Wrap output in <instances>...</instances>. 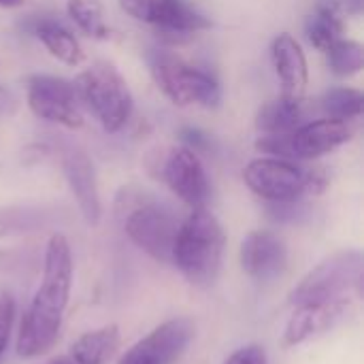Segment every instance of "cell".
<instances>
[{"label":"cell","mask_w":364,"mask_h":364,"mask_svg":"<svg viewBox=\"0 0 364 364\" xmlns=\"http://www.w3.org/2000/svg\"><path fill=\"white\" fill-rule=\"evenodd\" d=\"M47 213L30 205H9L0 207V239L19 237L38 230L45 224Z\"/></svg>","instance_id":"7402d4cb"},{"label":"cell","mask_w":364,"mask_h":364,"mask_svg":"<svg viewBox=\"0 0 364 364\" xmlns=\"http://www.w3.org/2000/svg\"><path fill=\"white\" fill-rule=\"evenodd\" d=\"M28 107L30 111L49 124L79 130L83 126V107L77 98L73 81L53 75H32L28 79Z\"/></svg>","instance_id":"ba28073f"},{"label":"cell","mask_w":364,"mask_h":364,"mask_svg":"<svg viewBox=\"0 0 364 364\" xmlns=\"http://www.w3.org/2000/svg\"><path fill=\"white\" fill-rule=\"evenodd\" d=\"M45 364H75L70 358H53V360H49V363Z\"/></svg>","instance_id":"1f68e13d"},{"label":"cell","mask_w":364,"mask_h":364,"mask_svg":"<svg viewBox=\"0 0 364 364\" xmlns=\"http://www.w3.org/2000/svg\"><path fill=\"white\" fill-rule=\"evenodd\" d=\"M62 168H64V177L70 188V194H73L85 224L96 226L102 215V203H100L94 162L90 160V156L85 151L75 149L64 156Z\"/></svg>","instance_id":"9a60e30c"},{"label":"cell","mask_w":364,"mask_h":364,"mask_svg":"<svg viewBox=\"0 0 364 364\" xmlns=\"http://www.w3.org/2000/svg\"><path fill=\"white\" fill-rule=\"evenodd\" d=\"M324 117L350 122L363 115L364 96L356 87H333L320 100Z\"/></svg>","instance_id":"603a6c76"},{"label":"cell","mask_w":364,"mask_h":364,"mask_svg":"<svg viewBox=\"0 0 364 364\" xmlns=\"http://www.w3.org/2000/svg\"><path fill=\"white\" fill-rule=\"evenodd\" d=\"M162 177L166 186L171 188V192L179 200H183L188 207L192 209L207 207L209 196H211V186H209V179H207V173L198 154H194L192 149L183 145L171 149L164 162Z\"/></svg>","instance_id":"30bf717a"},{"label":"cell","mask_w":364,"mask_h":364,"mask_svg":"<svg viewBox=\"0 0 364 364\" xmlns=\"http://www.w3.org/2000/svg\"><path fill=\"white\" fill-rule=\"evenodd\" d=\"M364 258L358 250H343L324 258L290 292V305H311L363 294Z\"/></svg>","instance_id":"5b68a950"},{"label":"cell","mask_w":364,"mask_h":364,"mask_svg":"<svg viewBox=\"0 0 364 364\" xmlns=\"http://www.w3.org/2000/svg\"><path fill=\"white\" fill-rule=\"evenodd\" d=\"M179 141L183 147L192 149L194 154H209L211 149V139L207 132H203L200 128H194V126H183L179 130Z\"/></svg>","instance_id":"4316f807"},{"label":"cell","mask_w":364,"mask_h":364,"mask_svg":"<svg viewBox=\"0 0 364 364\" xmlns=\"http://www.w3.org/2000/svg\"><path fill=\"white\" fill-rule=\"evenodd\" d=\"M73 87L77 92L81 107H85L100 122L105 132H119L132 117V92L128 87V81L113 62H92L75 77Z\"/></svg>","instance_id":"3957f363"},{"label":"cell","mask_w":364,"mask_h":364,"mask_svg":"<svg viewBox=\"0 0 364 364\" xmlns=\"http://www.w3.org/2000/svg\"><path fill=\"white\" fill-rule=\"evenodd\" d=\"M124 207V232L128 239L158 262L173 264V250L179 232L177 218L145 194H128Z\"/></svg>","instance_id":"8992f818"},{"label":"cell","mask_w":364,"mask_h":364,"mask_svg":"<svg viewBox=\"0 0 364 364\" xmlns=\"http://www.w3.org/2000/svg\"><path fill=\"white\" fill-rule=\"evenodd\" d=\"M348 311H350V299L294 307V314L284 331V346L296 348L328 333L348 316Z\"/></svg>","instance_id":"4fadbf2b"},{"label":"cell","mask_w":364,"mask_h":364,"mask_svg":"<svg viewBox=\"0 0 364 364\" xmlns=\"http://www.w3.org/2000/svg\"><path fill=\"white\" fill-rule=\"evenodd\" d=\"M339 2H341L343 13L354 15V17H360V15H363L364 0H339Z\"/></svg>","instance_id":"f546056e"},{"label":"cell","mask_w":364,"mask_h":364,"mask_svg":"<svg viewBox=\"0 0 364 364\" xmlns=\"http://www.w3.org/2000/svg\"><path fill=\"white\" fill-rule=\"evenodd\" d=\"M354 136V130L350 122H339L331 117L314 119L303 126H299L294 132L288 134V149L290 160H316L326 154H333L335 149L350 143Z\"/></svg>","instance_id":"8fae6325"},{"label":"cell","mask_w":364,"mask_h":364,"mask_svg":"<svg viewBox=\"0 0 364 364\" xmlns=\"http://www.w3.org/2000/svg\"><path fill=\"white\" fill-rule=\"evenodd\" d=\"M119 348V328L115 324L90 331L70 346L75 364H107Z\"/></svg>","instance_id":"d6986e66"},{"label":"cell","mask_w":364,"mask_h":364,"mask_svg":"<svg viewBox=\"0 0 364 364\" xmlns=\"http://www.w3.org/2000/svg\"><path fill=\"white\" fill-rule=\"evenodd\" d=\"M19 267V254L15 250H0V273L13 271Z\"/></svg>","instance_id":"f1b7e54d"},{"label":"cell","mask_w":364,"mask_h":364,"mask_svg":"<svg viewBox=\"0 0 364 364\" xmlns=\"http://www.w3.org/2000/svg\"><path fill=\"white\" fill-rule=\"evenodd\" d=\"M13 322H15V299L11 294H4L0 299V358L9 346Z\"/></svg>","instance_id":"484cf974"},{"label":"cell","mask_w":364,"mask_h":364,"mask_svg":"<svg viewBox=\"0 0 364 364\" xmlns=\"http://www.w3.org/2000/svg\"><path fill=\"white\" fill-rule=\"evenodd\" d=\"M328 68L333 75L348 79L358 75L364 68V47L358 41L352 38H339L328 51Z\"/></svg>","instance_id":"d4e9b609"},{"label":"cell","mask_w":364,"mask_h":364,"mask_svg":"<svg viewBox=\"0 0 364 364\" xmlns=\"http://www.w3.org/2000/svg\"><path fill=\"white\" fill-rule=\"evenodd\" d=\"M21 4H23V0H0V6L2 9H17Z\"/></svg>","instance_id":"4dcf8cb0"},{"label":"cell","mask_w":364,"mask_h":364,"mask_svg":"<svg viewBox=\"0 0 364 364\" xmlns=\"http://www.w3.org/2000/svg\"><path fill=\"white\" fill-rule=\"evenodd\" d=\"M119 6L132 19L158 28L171 43L211 28V19L188 0H119Z\"/></svg>","instance_id":"52a82bcc"},{"label":"cell","mask_w":364,"mask_h":364,"mask_svg":"<svg viewBox=\"0 0 364 364\" xmlns=\"http://www.w3.org/2000/svg\"><path fill=\"white\" fill-rule=\"evenodd\" d=\"M194 322L175 318L136 341L117 364H173L194 339Z\"/></svg>","instance_id":"9c48e42d"},{"label":"cell","mask_w":364,"mask_h":364,"mask_svg":"<svg viewBox=\"0 0 364 364\" xmlns=\"http://www.w3.org/2000/svg\"><path fill=\"white\" fill-rule=\"evenodd\" d=\"M145 60L154 83L164 98H168L175 107H188L190 100L186 94V70L190 64L166 49H149Z\"/></svg>","instance_id":"2e32d148"},{"label":"cell","mask_w":364,"mask_h":364,"mask_svg":"<svg viewBox=\"0 0 364 364\" xmlns=\"http://www.w3.org/2000/svg\"><path fill=\"white\" fill-rule=\"evenodd\" d=\"M224 364H269V356L260 346H245L237 350Z\"/></svg>","instance_id":"83f0119b"},{"label":"cell","mask_w":364,"mask_h":364,"mask_svg":"<svg viewBox=\"0 0 364 364\" xmlns=\"http://www.w3.org/2000/svg\"><path fill=\"white\" fill-rule=\"evenodd\" d=\"M343 15L339 0H316L314 11L305 19V36L311 47L326 53L339 38H343Z\"/></svg>","instance_id":"ac0fdd59"},{"label":"cell","mask_w":364,"mask_h":364,"mask_svg":"<svg viewBox=\"0 0 364 364\" xmlns=\"http://www.w3.org/2000/svg\"><path fill=\"white\" fill-rule=\"evenodd\" d=\"M303 100L275 98L264 102L256 115V128L260 134H288L303 126Z\"/></svg>","instance_id":"ffe728a7"},{"label":"cell","mask_w":364,"mask_h":364,"mask_svg":"<svg viewBox=\"0 0 364 364\" xmlns=\"http://www.w3.org/2000/svg\"><path fill=\"white\" fill-rule=\"evenodd\" d=\"M186 94L190 105H200L205 109H218L222 102V87L218 79L196 66L186 70Z\"/></svg>","instance_id":"cb8c5ba5"},{"label":"cell","mask_w":364,"mask_h":364,"mask_svg":"<svg viewBox=\"0 0 364 364\" xmlns=\"http://www.w3.org/2000/svg\"><path fill=\"white\" fill-rule=\"evenodd\" d=\"M28 30L43 43V47L62 64L79 66L85 60V51L79 38L53 17H34Z\"/></svg>","instance_id":"e0dca14e"},{"label":"cell","mask_w":364,"mask_h":364,"mask_svg":"<svg viewBox=\"0 0 364 364\" xmlns=\"http://www.w3.org/2000/svg\"><path fill=\"white\" fill-rule=\"evenodd\" d=\"M226 247V235L220 220L207 209H192V213L179 224L173 264L196 288H209L215 284Z\"/></svg>","instance_id":"7a4b0ae2"},{"label":"cell","mask_w":364,"mask_h":364,"mask_svg":"<svg viewBox=\"0 0 364 364\" xmlns=\"http://www.w3.org/2000/svg\"><path fill=\"white\" fill-rule=\"evenodd\" d=\"M73 286V252L64 235L47 241L43 258V282L23 314L17 333V356L36 358L53 348Z\"/></svg>","instance_id":"6da1fadb"},{"label":"cell","mask_w":364,"mask_h":364,"mask_svg":"<svg viewBox=\"0 0 364 364\" xmlns=\"http://www.w3.org/2000/svg\"><path fill=\"white\" fill-rule=\"evenodd\" d=\"M271 62L282 85V96L303 100L309 85V64L301 43L290 32H282L273 38Z\"/></svg>","instance_id":"5bb4252c"},{"label":"cell","mask_w":364,"mask_h":364,"mask_svg":"<svg viewBox=\"0 0 364 364\" xmlns=\"http://www.w3.org/2000/svg\"><path fill=\"white\" fill-rule=\"evenodd\" d=\"M241 267L254 282H273L288 269V247L271 230H252L241 243Z\"/></svg>","instance_id":"7c38bea8"},{"label":"cell","mask_w":364,"mask_h":364,"mask_svg":"<svg viewBox=\"0 0 364 364\" xmlns=\"http://www.w3.org/2000/svg\"><path fill=\"white\" fill-rule=\"evenodd\" d=\"M66 13L85 36L96 41H107L111 36L105 9L98 0H66Z\"/></svg>","instance_id":"44dd1931"},{"label":"cell","mask_w":364,"mask_h":364,"mask_svg":"<svg viewBox=\"0 0 364 364\" xmlns=\"http://www.w3.org/2000/svg\"><path fill=\"white\" fill-rule=\"evenodd\" d=\"M245 186L267 203H296L307 194H322L328 186L322 168H305L279 158H256L243 168Z\"/></svg>","instance_id":"277c9868"}]
</instances>
